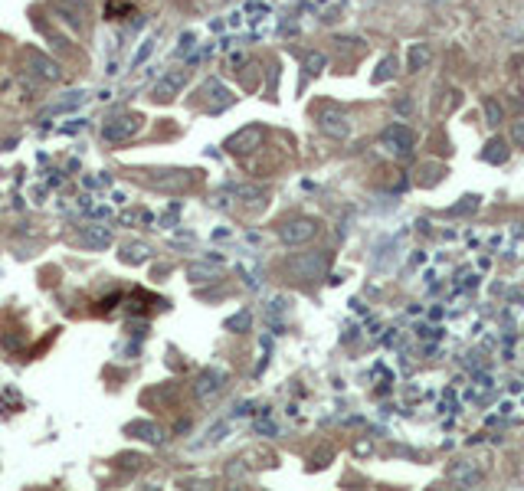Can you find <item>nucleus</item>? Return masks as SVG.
Masks as SVG:
<instances>
[{"mask_svg":"<svg viewBox=\"0 0 524 491\" xmlns=\"http://www.w3.org/2000/svg\"><path fill=\"white\" fill-rule=\"evenodd\" d=\"M482 111H485V121H488L491 128H498V125H501V105L495 102V99H485Z\"/></svg>","mask_w":524,"mask_h":491,"instance_id":"obj_19","label":"nucleus"},{"mask_svg":"<svg viewBox=\"0 0 524 491\" xmlns=\"http://www.w3.org/2000/svg\"><path fill=\"white\" fill-rule=\"evenodd\" d=\"M397 76V60H393V56H383L381 62H377V72H373V82H390V79Z\"/></svg>","mask_w":524,"mask_h":491,"instance_id":"obj_17","label":"nucleus"},{"mask_svg":"<svg viewBox=\"0 0 524 491\" xmlns=\"http://www.w3.org/2000/svg\"><path fill=\"white\" fill-rule=\"evenodd\" d=\"M381 144L403 158V154L413 151V131H410L406 125H400V121H397V125H387V128H383V135H381Z\"/></svg>","mask_w":524,"mask_h":491,"instance_id":"obj_5","label":"nucleus"},{"mask_svg":"<svg viewBox=\"0 0 524 491\" xmlns=\"http://www.w3.org/2000/svg\"><path fill=\"white\" fill-rule=\"evenodd\" d=\"M318 125H322L324 135L338 138V141H341V138L351 135V121H347L338 109H324V111H322V118H318Z\"/></svg>","mask_w":524,"mask_h":491,"instance_id":"obj_8","label":"nucleus"},{"mask_svg":"<svg viewBox=\"0 0 524 491\" xmlns=\"http://www.w3.org/2000/svg\"><path fill=\"white\" fill-rule=\"evenodd\" d=\"M141 180L154 190H164V194H180L190 184V170H144Z\"/></svg>","mask_w":524,"mask_h":491,"instance_id":"obj_2","label":"nucleus"},{"mask_svg":"<svg viewBox=\"0 0 524 491\" xmlns=\"http://www.w3.org/2000/svg\"><path fill=\"white\" fill-rule=\"evenodd\" d=\"M141 128H144L141 115H135V111H121V115H115V118H109L105 125H102V138H105L109 144H125V141H131Z\"/></svg>","mask_w":524,"mask_h":491,"instance_id":"obj_1","label":"nucleus"},{"mask_svg":"<svg viewBox=\"0 0 524 491\" xmlns=\"http://www.w3.org/2000/svg\"><path fill=\"white\" fill-rule=\"evenodd\" d=\"M397 111H400V115H413V99L400 95V99H397Z\"/></svg>","mask_w":524,"mask_h":491,"instance_id":"obj_25","label":"nucleus"},{"mask_svg":"<svg viewBox=\"0 0 524 491\" xmlns=\"http://www.w3.org/2000/svg\"><path fill=\"white\" fill-rule=\"evenodd\" d=\"M187 275H190L194 282H207L213 275V269H210V265H190V269H187Z\"/></svg>","mask_w":524,"mask_h":491,"instance_id":"obj_21","label":"nucleus"},{"mask_svg":"<svg viewBox=\"0 0 524 491\" xmlns=\"http://www.w3.org/2000/svg\"><path fill=\"white\" fill-rule=\"evenodd\" d=\"M82 246H85V249H92V253H99V249L111 246V226H102V223L85 226L82 229Z\"/></svg>","mask_w":524,"mask_h":491,"instance_id":"obj_11","label":"nucleus"},{"mask_svg":"<svg viewBox=\"0 0 524 491\" xmlns=\"http://www.w3.org/2000/svg\"><path fill=\"white\" fill-rule=\"evenodd\" d=\"M213 4H226V0H213Z\"/></svg>","mask_w":524,"mask_h":491,"instance_id":"obj_28","label":"nucleus"},{"mask_svg":"<svg viewBox=\"0 0 524 491\" xmlns=\"http://www.w3.org/2000/svg\"><path fill=\"white\" fill-rule=\"evenodd\" d=\"M131 429L141 432V439H144V442H161V429H158L154 423H135Z\"/></svg>","mask_w":524,"mask_h":491,"instance_id":"obj_20","label":"nucleus"},{"mask_svg":"<svg viewBox=\"0 0 524 491\" xmlns=\"http://www.w3.org/2000/svg\"><path fill=\"white\" fill-rule=\"evenodd\" d=\"M511 102H515V109H518V111H521V115H524V95H521V92H518V95H515V99H511Z\"/></svg>","mask_w":524,"mask_h":491,"instance_id":"obj_26","label":"nucleus"},{"mask_svg":"<svg viewBox=\"0 0 524 491\" xmlns=\"http://www.w3.org/2000/svg\"><path fill=\"white\" fill-rule=\"evenodd\" d=\"M318 236V223L308 220V216H298V220H288L279 226V239L285 246H305Z\"/></svg>","mask_w":524,"mask_h":491,"instance_id":"obj_3","label":"nucleus"},{"mask_svg":"<svg viewBox=\"0 0 524 491\" xmlns=\"http://www.w3.org/2000/svg\"><path fill=\"white\" fill-rule=\"evenodd\" d=\"M220 383H223V373L220 370L200 373V380H197V397H210L213 390H220Z\"/></svg>","mask_w":524,"mask_h":491,"instance_id":"obj_14","label":"nucleus"},{"mask_svg":"<svg viewBox=\"0 0 524 491\" xmlns=\"http://www.w3.org/2000/svg\"><path fill=\"white\" fill-rule=\"evenodd\" d=\"M148 255H151V249L144 243H125L121 246V263L125 265H141L148 263Z\"/></svg>","mask_w":524,"mask_h":491,"instance_id":"obj_13","label":"nucleus"},{"mask_svg":"<svg viewBox=\"0 0 524 491\" xmlns=\"http://www.w3.org/2000/svg\"><path fill=\"white\" fill-rule=\"evenodd\" d=\"M56 10H60V17L66 20L72 30H82L85 26V0H56Z\"/></svg>","mask_w":524,"mask_h":491,"instance_id":"obj_10","label":"nucleus"},{"mask_svg":"<svg viewBox=\"0 0 524 491\" xmlns=\"http://www.w3.org/2000/svg\"><path fill=\"white\" fill-rule=\"evenodd\" d=\"M518 236H524V226H521V229H518Z\"/></svg>","mask_w":524,"mask_h":491,"instance_id":"obj_27","label":"nucleus"},{"mask_svg":"<svg viewBox=\"0 0 524 491\" xmlns=\"http://www.w3.org/2000/svg\"><path fill=\"white\" fill-rule=\"evenodd\" d=\"M30 72H33L36 79H43V82H56V79H62L60 66H56L50 56H43V53H30Z\"/></svg>","mask_w":524,"mask_h":491,"instance_id":"obj_9","label":"nucleus"},{"mask_svg":"<svg viewBox=\"0 0 524 491\" xmlns=\"http://www.w3.org/2000/svg\"><path fill=\"white\" fill-rule=\"evenodd\" d=\"M187 69H170V72H164L161 82L154 85V99L158 102H170V99H178L180 92H184V85H187Z\"/></svg>","mask_w":524,"mask_h":491,"instance_id":"obj_6","label":"nucleus"},{"mask_svg":"<svg viewBox=\"0 0 524 491\" xmlns=\"http://www.w3.org/2000/svg\"><path fill=\"white\" fill-rule=\"evenodd\" d=\"M239 197H246V200H259V197H266V190H262V187H239Z\"/></svg>","mask_w":524,"mask_h":491,"instance_id":"obj_24","label":"nucleus"},{"mask_svg":"<svg viewBox=\"0 0 524 491\" xmlns=\"http://www.w3.org/2000/svg\"><path fill=\"white\" fill-rule=\"evenodd\" d=\"M449 475H452V478H462L465 485H475L479 478H482V472H479V468H472L469 462H456V465L449 468Z\"/></svg>","mask_w":524,"mask_h":491,"instance_id":"obj_16","label":"nucleus"},{"mask_svg":"<svg viewBox=\"0 0 524 491\" xmlns=\"http://www.w3.org/2000/svg\"><path fill=\"white\" fill-rule=\"evenodd\" d=\"M305 72H308V76H322L324 72V66H328V56H324V53H305Z\"/></svg>","mask_w":524,"mask_h":491,"instance_id":"obj_18","label":"nucleus"},{"mask_svg":"<svg viewBox=\"0 0 524 491\" xmlns=\"http://www.w3.org/2000/svg\"><path fill=\"white\" fill-rule=\"evenodd\" d=\"M482 158H485V161H491V164H505V161H508V148H505V141H501V138L488 141V144H485V151H482Z\"/></svg>","mask_w":524,"mask_h":491,"instance_id":"obj_15","label":"nucleus"},{"mask_svg":"<svg viewBox=\"0 0 524 491\" xmlns=\"http://www.w3.org/2000/svg\"><path fill=\"white\" fill-rule=\"evenodd\" d=\"M292 275L295 279H322L324 272V253H305V255H295L292 263H288Z\"/></svg>","mask_w":524,"mask_h":491,"instance_id":"obj_7","label":"nucleus"},{"mask_svg":"<svg viewBox=\"0 0 524 491\" xmlns=\"http://www.w3.org/2000/svg\"><path fill=\"white\" fill-rule=\"evenodd\" d=\"M511 141L518 144V148H524V121H511Z\"/></svg>","mask_w":524,"mask_h":491,"instance_id":"obj_22","label":"nucleus"},{"mask_svg":"<svg viewBox=\"0 0 524 491\" xmlns=\"http://www.w3.org/2000/svg\"><path fill=\"white\" fill-rule=\"evenodd\" d=\"M239 328H249V314H236V318H229L226 321V331H239Z\"/></svg>","mask_w":524,"mask_h":491,"instance_id":"obj_23","label":"nucleus"},{"mask_svg":"<svg viewBox=\"0 0 524 491\" xmlns=\"http://www.w3.org/2000/svg\"><path fill=\"white\" fill-rule=\"evenodd\" d=\"M430 62H432L430 43H410V50H406V69L410 72H423V69H430Z\"/></svg>","mask_w":524,"mask_h":491,"instance_id":"obj_12","label":"nucleus"},{"mask_svg":"<svg viewBox=\"0 0 524 491\" xmlns=\"http://www.w3.org/2000/svg\"><path fill=\"white\" fill-rule=\"evenodd\" d=\"M262 141H266V128L246 125V128H239L236 135L226 138V151L229 154H253L256 148H262Z\"/></svg>","mask_w":524,"mask_h":491,"instance_id":"obj_4","label":"nucleus"}]
</instances>
